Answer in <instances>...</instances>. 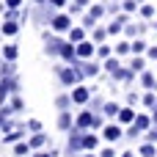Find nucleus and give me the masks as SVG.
Masks as SVG:
<instances>
[{"instance_id":"1","label":"nucleus","mask_w":157,"mask_h":157,"mask_svg":"<svg viewBox=\"0 0 157 157\" xmlns=\"http://www.w3.org/2000/svg\"><path fill=\"white\" fill-rule=\"evenodd\" d=\"M50 25H52V30L63 33V30L72 28V17H66V14H55V17H50Z\"/></svg>"},{"instance_id":"2","label":"nucleus","mask_w":157,"mask_h":157,"mask_svg":"<svg viewBox=\"0 0 157 157\" xmlns=\"http://www.w3.org/2000/svg\"><path fill=\"white\" fill-rule=\"evenodd\" d=\"M72 99H75V105H86V102L91 99V88H86V86L72 88Z\"/></svg>"},{"instance_id":"3","label":"nucleus","mask_w":157,"mask_h":157,"mask_svg":"<svg viewBox=\"0 0 157 157\" xmlns=\"http://www.w3.org/2000/svg\"><path fill=\"white\" fill-rule=\"evenodd\" d=\"M127 22H130V19H127V14H121V17H116V19H113V22L108 25V33H110V36H119V33L124 30V25H127Z\"/></svg>"},{"instance_id":"4","label":"nucleus","mask_w":157,"mask_h":157,"mask_svg":"<svg viewBox=\"0 0 157 157\" xmlns=\"http://www.w3.org/2000/svg\"><path fill=\"white\" fill-rule=\"evenodd\" d=\"M75 50H77V58H91L94 55V41H86L83 39V41L75 44Z\"/></svg>"},{"instance_id":"5","label":"nucleus","mask_w":157,"mask_h":157,"mask_svg":"<svg viewBox=\"0 0 157 157\" xmlns=\"http://www.w3.org/2000/svg\"><path fill=\"white\" fill-rule=\"evenodd\" d=\"M116 119H119L121 124H132V121H135V110H132V105H127V108H121Z\"/></svg>"},{"instance_id":"6","label":"nucleus","mask_w":157,"mask_h":157,"mask_svg":"<svg viewBox=\"0 0 157 157\" xmlns=\"http://www.w3.org/2000/svg\"><path fill=\"white\" fill-rule=\"evenodd\" d=\"M119 138H121V127H119V124H108V127H105V141L113 144V141H119Z\"/></svg>"},{"instance_id":"7","label":"nucleus","mask_w":157,"mask_h":157,"mask_svg":"<svg viewBox=\"0 0 157 157\" xmlns=\"http://www.w3.org/2000/svg\"><path fill=\"white\" fill-rule=\"evenodd\" d=\"M0 30H3V36H17V30H19V22H14V19H6V22L0 25Z\"/></svg>"},{"instance_id":"8","label":"nucleus","mask_w":157,"mask_h":157,"mask_svg":"<svg viewBox=\"0 0 157 157\" xmlns=\"http://www.w3.org/2000/svg\"><path fill=\"white\" fill-rule=\"evenodd\" d=\"M130 47H132V55H144V52L149 50V44H146L144 39H132V41H130Z\"/></svg>"},{"instance_id":"9","label":"nucleus","mask_w":157,"mask_h":157,"mask_svg":"<svg viewBox=\"0 0 157 157\" xmlns=\"http://www.w3.org/2000/svg\"><path fill=\"white\" fill-rule=\"evenodd\" d=\"M141 86L144 88H157V77L152 72H141Z\"/></svg>"},{"instance_id":"10","label":"nucleus","mask_w":157,"mask_h":157,"mask_svg":"<svg viewBox=\"0 0 157 157\" xmlns=\"http://www.w3.org/2000/svg\"><path fill=\"white\" fill-rule=\"evenodd\" d=\"M83 39H86V30H83V28H69V41L77 44V41H83Z\"/></svg>"},{"instance_id":"11","label":"nucleus","mask_w":157,"mask_h":157,"mask_svg":"<svg viewBox=\"0 0 157 157\" xmlns=\"http://www.w3.org/2000/svg\"><path fill=\"white\" fill-rule=\"evenodd\" d=\"M77 66H80L83 77H91V75H97V72H99V66H97V63H77Z\"/></svg>"},{"instance_id":"12","label":"nucleus","mask_w":157,"mask_h":157,"mask_svg":"<svg viewBox=\"0 0 157 157\" xmlns=\"http://www.w3.org/2000/svg\"><path fill=\"white\" fill-rule=\"evenodd\" d=\"M0 55H3L6 61H14V58H17V47H14V44H6V47L0 50Z\"/></svg>"},{"instance_id":"13","label":"nucleus","mask_w":157,"mask_h":157,"mask_svg":"<svg viewBox=\"0 0 157 157\" xmlns=\"http://www.w3.org/2000/svg\"><path fill=\"white\" fill-rule=\"evenodd\" d=\"M130 69H132V72H144V69H146V61H144L141 55H135V58L130 61Z\"/></svg>"},{"instance_id":"14","label":"nucleus","mask_w":157,"mask_h":157,"mask_svg":"<svg viewBox=\"0 0 157 157\" xmlns=\"http://www.w3.org/2000/svg\"><path fill=\"white\" fill-rule=\"evenodd\" d=\"M119 110H121V108H119L116 102H105V108H102V113H105V116H110V119H113V116H119Z\"/></svg>"},{"instance_id":"15","label":"nucleus","mask_w":157,"mask_h":157,"mask_svg":"<svg viewBox=\"0 0 157 157\" xmlns=\"http://www.w3.org/2000/svg\"><path fill=\"white\" fill-rule=\"evenodd\" d=\"M58 127H61V130H69V127H72V116H69L66 110H61V116H58Z\"/></svg>"},{"instance_id":"16","label":"nucleus","mask_w":157,"mask_h":157,"mask_svg":"<svg viewBox=\"0 0 157 157\" xmlns=\"http://www.w3.org/2000/svg\"><path fill=\"white\" fill-rule=\"evenodd\" d=\"M72 102H75V99H72V94H63V97H58V99H55V105H58L61 110H66Z\"/></svg>"},{"instance_id":"17","label":"nucleus","mask_w":157,"mask_h":157,"mask_svg":"<svg viewBox=\"0 0 157 157\" xmlns=\"http://www.w3.org/2000/svg\"><path fill=\"white\" fill-rule=\"evenodd\" d=\"M97 144H99L97 135H83V149H97Z\"/></svg>"},{"instance_id":"18","label":"nucleus","mask_w":157,"mask_h":157,"mask_svg":"<svg viewBox=\"0 0 157 157\" xmlns=\"http://www.w3.org/2000/svg\"><path fill=\"white\" fill-rule=\"evenodd\" d=\"M138 155H141V157H152V155H155V144H152V141H146V144L138 149Z\"/></svg>"},{"instance_id":"19","label":"nucleus","mask_w":157,"mask_h":157,"mask_svg":"<svg viewBox=\"0 0 157 157\" xmlns=\"http://www.w3.org/2000/svg\"><path fill=\"white\" fill-rule=\"evenodd\" d=\"M119 66H121V63H119V58H108V61H105V72H108V75H113Z\"/></svg>"},{"instance_id":"20","label":"nucleus","mask_w":157,"mask_h":157,"mask_svg":"<svg viewBox=\"0 0 157 157\" xmlns=\"http://www.w3.org/2000/svg\"><path fill=\"white\" fill-rule=\"evenodd\" d=\"M127 52H132L130 41H119V44H116V55H127Z\"/></svg>"},{"instance_id":"21","label":"nucleus","mask_w":157,"mask_h":157,"mask_svg":"<svg viewBox=\"0 0 157 157\" xmlns=\"http://www.w3.org/2000/svg\"><path fill=\"white\" fill-rule=\"evenodd\" d=\"M88 14H91L94 19H99V17L105 14V6H99V3H97V6H91V8H88Z\"/></svg>"},{"instance_id":"22","label":"nucleus","mask_w":157,"mask_h":157,"mask_svg":"<svg viewBox=\"0 0 157 157\" xmlns=\"http://www.w3.org/2000/svg\"><path fill=\"white\" fill-rule=\"evenodd\" d=\"M19 138H22V130H14V132H6L3 141H6V144H14V141H19Z\"/></svg>"},{"instance_id":"23","label":"nucleus","mask_w":157,"mask_h":157,"mask_svg":"<svg viewBox=\"0 0 157 157\" xmlns=\"http://www.w3.org/2000/svg\"><path fill=\"white\" fill-rule=\"evenodd\" d=\"M141 17L144 19H152L155 17V6H141Z\"/></svg>"},{"instance_id":"24","label":"nucleus","mask_w":157,"mask_h":157,"mask_svg":"<svg viewBox=\"0 0 157 157\" xmlns=\"http://www.w3.org/2000/svg\"><path fill=\"white\" fill-rule=\"evenodd\" d=\"M138 6H141V3H138V0H124V3H121V8H124V11H127V14H130V11H135V8H138Z\"/></svg>"},{"instance_id":"25","label":"nucleus","mask_w":157,"mask_h":157,"mask_svg":"<svg viewBox=\"0 0 157 157\" xmlns=\"http://www.w3.org/2000/svg\"><path fill=\"white\" fill-rule=\"evenodd\" d=\"M105 36H108V28H97L94 30V41H105Z\"/></svg>"},{"instance_id":"26","label":"nucleus","mask_w":157,"mask_h":157,"mask_svg":"<svg viewBox=\"0 0 157 157\" xmlns=\"http://www.w3.org/2000/svg\"><path fill=\"white\" fill-rule=\"evenodd\" d=\"M30 149H33L30 144H17V146H14V152H17V155H28Z\"/></svg>"},{"instance_id":"27","label":"nucleus","mask_w":157,"mask_h":157,"mask_svg":"<svg viewBox=\"0 0 157 157\" xmlns=\"http://www.w3.org/2000/svg\"><path fill=\"white\" fill-rule=\"evenodd\" d=\"M144 105H146V108H155L157 105V94H146V97H144Z\"/></svg>"},{"instance_id":"28","label":"nucleus","mask_w":157,"mask_h":157,"mask_svg":"<svg viewBox=\"0 0 157 157\" xmlns=\"http://www.w3.org/2000/svg\"><path fill=\"white\" fill-rule=\"evenodd\" d=\"M146 141H152V144H157V124L146 130Z\"/></svg>"},{"instance_id":"29","label":"nucleus","mask_w":157,"mask_h":157,"mask_svg":"<svg viewBox=\"0 0 157 157\" xmlns=\"http://www.w3.org/2000/svg\"><path fill=\"white\" fill-rule=\"evenodd\" d=\"M44 141H47V135H41V132H39V135H33V141H30V146L36 149V146H41Z\"/></svg>"},{"instance_id":"30","label":"nucleus","mask_w":157,"mask_h":157,"mask_svg":"<svg viewBox=\"0 0 157 157\" xmlns=\"http://www.w3.org/2000/svg\"><path fill=\"white\" fill-rule=\"evenodd\" d=\"M97 55H99V58H108V55H110V47H108V44H99Z\"/></svg>"},{"instance_id":"31","label":"nucleus","mask_w":157,"mask_h":157,"mask_svg":"<svg viewBox=\"0 0 157 157\" xmlns=\"http://www.w3.org/2000/svg\"><path fill=\"white\" fill-rule=\"evenodd\" d=\"M146 58L157 61V44H149V50H146Z\"/></svg>"},{"instance_id":"32","label":"nucleus","mask_w":157,"mask_h":157,"mask_svg":"<svg viewBox=\"0 0 157 157\" xmlns=\"http://www.w3.org/2000/svg\"><path fill=\"white\" fill-rule=\"evenodd\" d=\"M97 25V19L91 17V14H86V19H83V28H94Z\"/></svg>"},{"instance_id":"33","label":"nucleus","mask_w":157,"mask_h":157,"mask_svg":"<svg viewBox=\"0 0 157 157\" xmlns=\"http://www.w3.org/2000/svg\"><path fill=\"white\" fill-rule=\"evenodd\" d=\"M28 130H33V132H39V130H41V124H39L36 119H30V121H28Z\"/></svg>"},{"instance_id":"34","label":"nucleus","mask_w":157,"mask_h":157,"mask_svg":"<svg viewBox=\"0 0 157 157\" xmlns=\"http://www.w3.org/2000/svg\"><path fill=\"white\" fill-rule=\"evenodd\" d=\"M11 108H14V110H22V99L14 97V99H11Z\"/></svg>"},{"instance_id":"35","label":"nucleus","mask_w":157,"mask_h":157,"mask_svg":"<svg viewBox=\"0 0 157 157\" xmlns=\"http://www.w3.org/2000/svg\"><path fill=\"white\" fill-rule=\"evenodd\" d=\"M22 0H6V8H19Z\"/></svg>"},{"instance_id":"36","label":"nucleus","mask_w":157,"mask_h":157,"mask_svg":"<svg viewBox=\"0 0 157 157\" xmlns=\"http://www.w3.org/2000/svg\"><path fill=\"white\" fill-rule=\"evenodd\" d=\"M50 6H55V8H63V6H66V0H50Z\"/></svg>"},{"instance_id":"37","label":"nucleus","mask_w":157,"mask_h":157,"mask_svg":"<svg viewBox=\"0 0 157 157\" xmlns=\"http://www.w3.org/2000/svg\"><path fill=\"white\" fill-rule=\"evenodd\" d=\"M75 3H77V6H80V8H86V6H88V3H91V0H75Z\"/></svg>"},{"instance_id":"38","label":"nucleus","mask_w":157,"mask_h":157,"mask_svg":"<svg viewBox=\"0 0 157 157\" xmlns=\"http://www.w3.org/2000/svg\"><path fill=\"white\" fill-rule=\"evenodd\" d=\"M36 3H39V6H44V3H47V0H36Z\"/></svg>"},{"instance_id":"39","label":"nucleus","mask_w":157,"mask_h":157,"mask_svg":"<svg viewBox=\"0 0 157 157\" xmlns=\"http://www.w3.org/2000/svg\"><path fill=\"white\" fill-rule=\"evenodd\" d=\"M152 28H155V30H157V22H152Z\"/></svg>"},{"instance_id":"40","label":"nucleus","mask_w":157,"mask_h":157,"mask_svg":"<svg viewBox=\"0 0 157 157\" xmlns=\"http://www.w3.org/2000/svg\"><path fill=\"white\" fill-rule=\"evenodd\" d=\"M155 72H157V61H155Z\"/></svg>"},{"instance_id":"41","label":"nucleus","mask_w":157,"mask_h":157,"mask_svg":"<svg viewBox=\"0 0 157 157\" xmlns=\"http://www.w3.org/2000/svg\"><path fill=\"white\" fill-rule=\"evenodd\" d=\"M86 157H94V155H86Z\"/></svg>"}]
</instances>
